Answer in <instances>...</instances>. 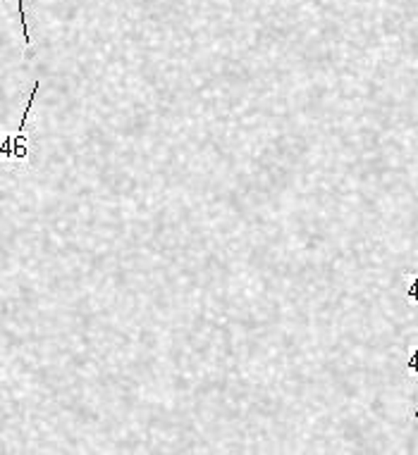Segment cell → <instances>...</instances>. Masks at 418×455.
I'll return each mask as SVG.
<instances>
[{
  "label": "cell",
  "mask_w": 418,
  "mask_h": 455,
  "mask_svg": "<svg viewBox=\"0 0 418 455\" xmlns=\"http://www.w3.org/2000/svg\"><path fill=\"white\" fill-rule=\"evenodd\" d=\"M36 91H38V82H34V91H31L29 96V103H26L24 108V115H22V124H19V131L17 133H8L5 136L3 146H0V153H3L5 160H24L29 148H26V136H24V124H26V117H29L31 112V105H34V98H36Z\"/></svg>",
  "instance_id": "cell-1"
},
{
  "label": "cell",
  "mask_w": 418,
  "mask_h": 455,
  "mask_svg": "<svg viewBox=\"0 0 418 455\" xmlns=\"http://www.w3.org/2000/svg\"><path fill=\"white\" fill-rule=\"evenodd\" d=\"M407 367L416 374V410H414V420H418V348H411Z\"/></svg>",
  "instance_id": "cell-2"
},
{
  "label": "cell",
  "mask_w": 418,
  "mask_h": 455,
  "mask_svg": "<svg viewBox=\"0 0 418 455\" xmlns=\"http://www.w3.org/2000/svg\"><path fill=\"white\" fill-rule=\"evenodd\" d=\"M17 10H19V19H22V29H24V43L31 45V33H29V26H26V12H24L22 0H17Z\"/></svg>",
  "instance_id": "cell-3"
},
{
  "label": "cell",
  "mask_w": 418,
  "mask_h": 455,
  "mask_svg": "<svg viewBox=\"0 0 418 455\" xmlns=\"http://www.w3.org/2000/svg\"><path fill=\"white\" fill-rule=\"evenodd\" d=\"M409 300L418 303V274H409V291H407Z\"/></svg>",
  "instance_id": "cell-4"
}]
</instances>
